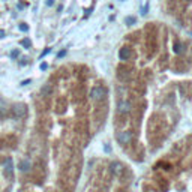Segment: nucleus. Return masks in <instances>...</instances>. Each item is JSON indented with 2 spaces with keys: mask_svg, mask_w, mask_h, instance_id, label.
Returning a JSON list of instances; mask_svg holds the SVG:
<instances>
[{
  "mask_svg": "<svg viewBox=\"0 0 192 192\" xmlns=\"http://www.w3.org/2000/svg\"><path fill=\"white\" fill-rule=\"evenodd\" d=\"M117 140H119V143H120V144H128V143H131V140H132V134H131V132H128V131H125V132H119Z\"/></svg>",
  "mask_w": 192,
  "mask_h": 192,
  "instance_id": "f03ea898",
  "label": "nucleus"
},
{
  "mask_svg": "<svg viewBox=\"0 0 192 192\" xmlns=\"http://www.w3.org/2000/svg\"><path fill=\"white\" fill-rule=\"evenodd\" d=\"M126 24H129V26H132V24H135V18L134 17H126Z\"/></svg>",
  "mask_w": 192,
  "mask_h": 192,
  "instance_id": "9d476101",
  "label": "nucleus"
},
{
  "mask_svg": "<svg viewBox=\"0 0 192 192\" xmlns=\"http://www.w3.org/2000/svg\"><path fill=\"white\" fill-rule=\"evenodd\" d=\"M11 56H12V57H17V56H18V51H17V50H14V51L11 53Z\"/></svg>",
  "mask_w": 192,
  "mask_h": 192,
  "instance_id": "4468645a",
  "label": "nucleus"
},
{
  "mask_svg": "<svg viewBox=\"0 0 192 192\" xmlns=\"http://www.w3.org/2000/svg\"><path fill=\"white\" fill-rule=\"evenodd\" d=\"M29 168H30V162L29 161H21L20 162V170L21 171H29Z\"/></svg>",
  "mask_w": 192,
  "mask_h": 192,
  "instance_id": "6e6552de",
  "label": "nucleus"
},
{
  "mask_svg": "<svg viewBox=\"0 0 192 192\" xmlns=\"http://www.w3.org/2000/svg\"><path fill=\"white\" fill-rule=\"evenodd\" d=\"M105 95V89L104 87H93L92 92H90V98L93 101H101Z\"/></svg>",
  "mask_w": 192,
  "mask_h": 192,
  "instance_id": "f257e3e1",
  "label": "nucleus"
},
{
  "mask_svg": "<svg viewBox=\"0 0 192 192\" xmlns=\"http://www.w3.org/2000/svg\"><path fill=\"white\" fill-rule=\"evenodd\" d=\"M48 53H50V48H47V50L42 53V56H45V54H48ZM42 56H41V57H42Z\"/></svg>",
  "mask_w": 192,
  "mask_h": 192,
  "instance_id": "6ab92c4d",
  "label": "nucleus"
},
{
  "mask_svg": "<svg viewBox=\"0 0 192 192\" xmlns=\"http://www.w3.org/2000/svg\"><path fill=\"white\" fill-rule=\"evenodd\" d=\"M47 5H48V6H51V5H53V0H48V2H47Z\"/></svg>",
  "mask_w": 192,
  "mask_h": 192,
  "instance_id": "aec40b11",
  "label": "nucleus"
},
{
  "mask_svg": "<svg viewBox=\"0 0 192 192\" xmlns=\"http://www.w3.org/2000/svg\"><path fill=\"white\" fill-rule=\"evenodd\" d=\"M21 44H23V47H26V48H29V47H30V41H29V39H23V41H21Z\"/></svg>",
  "mask_w": 192,
  "mask_h": 192,
  "instance_id": "f8f14e48",
  "label": "nucleus"
},
{
  "mask_svg": "<svg viewBox=\"0 0 192 192\" xmlns=\"http://www.w3.org/2000/svg\"><path fill=\"white\" fill-rule=\"evenodd\" d=\"M14 113H15V116H24L26 114V107L24 105H15Z\"/></svg>",
  "mask_w": 192,
  "mask_h": 192,
  "instance_id": "0eeeda50",
  "label": "nucleus"
},
{
  "mask_svg": "<svg viewBox=\"0 0 192 192\" xmlns=\"http://www.w3.org/2000/svg\"><path fill=\"white\" fill-rule=\"evenodd\" d=\"M51 93H53L51 84H44V86L41 87V95H42V96H51Z\"/></svg>",
  "mask_w": 192,
  "mask_h": 192,
  "instance_id": "39448f33",
  "label": "nucleus"
},
{
  "mask_svg": "<svg viewBox=\"0 0 192 192\" xmlns=\"http://www.w3.org/2000/svg\"><path fill=\"white\" fill-rule=\"evenodd\" d=\"M5 173L8 176H12L14 174V164H12V159L11 158H8L6 162H5Z\"/></svg>",
  "mask_w": 192,
  "mask_h": 192,
  "instance_id": "20e7f679",
  "label": "nucleus"
},
{
  "mask_svg": "<svg viewBox=\"0 0 192 192\" xmlns=\"http://www.w3.org/2000/svg\"><path fill=\"white\" fill-rule=\"evenodd\" d=\"M65 54H66V51H65V50H62V51H60V53H59V57H63V56H65Z\"/></svg>",
  "mask_w": 192,
  "mask_h": 192,
  "instance_id": "dca6fc26",
  "label": "nucleus"
},
{
  "mask_svg": "<svg viewBox=\"0 0 192 192\" xmlns=\"http://www.w3.org/2000/svg\"><path fill=\"white\" fill-rule=\"evenodd\" d=\"M29 83H30V80H24V81H23V83H21V86H27V84H29Z\"/></svg>",
  "mask_w": 192,
  "mask_h": 192,
  "instance_id": "a211bd4d",
  "label": "nucleus"
},
{
  "mask_svg": "<svg viewBox=\"0 0 192 192\" xmlns=\"http://www.w3.org/2000/svg\"><path fill=\"white\" fill-rule=\"evenodd\" d=\"M173 50H174V53H177V54H179V53H182V45H180V44H176Z\"/></svg>",
  "mask_w": 192,
  "mask_h": 192,
  "instance_id": "9b49d317",
  "label": "nucleus"
},
{
  "mask_svg": "<svg viewBox=\"0 0 192 192\" xmlns=\"http://www.w3.org/2000/svg\"><path fill=\"white\" fill-rule=\"evenodd\" d=\"M3 113H5V107H3V105H0V116H2Z\"/></svg>",
  "mask_w": 192,
  "mask_h": 192,
  "instance_id": "2eb2a0df",
  "label": "nucleus"
},
{
  "mask_svg": "<svg viewBox=\"0 0 192 192\" xmlns=\"http://www.w3.org/2000/svg\"><path fill=\"white\" fill-rule=\"evenodd\" d=\"M47 68H48L47 63H41V69H47Z\"/></svg>",
  "mask_w": 192,
  "mask_h": 192,
  "instance_id": "f3484780",
  "label": "nucleus"
},
{
  "mask_svg": "<svg viewBox=\"0 0 192 192\" xmlns=\"http://www.w3.org/2000/svg\"><path fill=\"white\" fill-rule=\"evenodd\" d=\"M117 110H119V113H128V111H131V104L128 101H122V102H119Z\"/></svg>",
  "mask_w": 192,
  "mask_h": 192,
  "instance_id": "7ed1b4c3",
  "label": "nucleus"
},
{
  "mask_svg": "<svg viewBox=\"0 0 192 192\" xmlns=\"http://www.w3.org/2000/svg\"><path fill=\"white\" fill-rule=\"evenodd\" d=\"M27 29H29V27H27L26 24H21V26H20V30H21V32H27Z\"/></svg>",
  "mask_w": 192,
  "mask_h": 192,
  "instance_id": "ddd939ff",
  "label": "nucleus"
},
{
  "mask_svg": "<svg viewBox=\"0 0 192 192\" xmlns=\"http://www.w3.org/2000/svg\"><path fill=\"white\" fill-rule=\"evenodd\" d=\"M119 56H120V59H122V60H128V59L132 56V53H131V50H129V48H122V50L119 51Z\"/></svg>",
  "mask_w": 192,
  "mask_h": 192,
  "instance_id": "423d86ee",
  "label": "nucleus"
},
{
  "mask_svg": "<svg viewBox=\"0 0 192 192\" xmlns=\"http://www.w3.org/2000/svg\"><path fill=\"white\" fill-rule=\"evenodd\" d=\"M111 168H113V173H114V174H117V176L122 173V165H120V164H113V165H111Z\"/></svg>",
  "mask_w": 192,
  "mask_h": 192,
  "instance_id": "1a4fd4ad",
  "label": "nucleus"
}]
</instances>
